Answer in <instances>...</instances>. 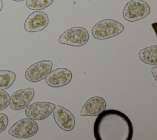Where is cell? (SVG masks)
<instances>
[{
  "label": "cell",
  "mask_w": 157,
  "mask_h": 140,
  "mask_svg": "<svg viewBox=\"0 0 157 140\" xmlns=\"http://www.w3.org/2000/svg\"><path fill=\"white\" fill-rule=\"evenodd\" d=\"M106 102L100 96H93L88 99L80 112L81 116H97L105 110Z\"/></svg>",
  "instance_id": "obj_12"
},
{
  "label": "cell",
  "mask_w": 157,
  "mask_h": 140,
  "mask_svg": "<svg viewBox=\"0 0 157 140\" xmlns=\"http://www.w3.org/2000/svg\"><path fill=\"white\" fill-rule=\"evenodd\" d=\"M87 1H90V0H87Z\"/></svg>",
  "instance_id": "obj_21"
},
{
  "label": "cell",
  "mask_w": 157,
  "mask_h": 140,
  "mask_svg": "<svg viewBox=\"0 0 157 140\" xmlns=\"http://www.w3.org/2000/svg\"><path fill=\"white\" fill-rule=\"evenodd\" d=\"M12 1H18V2H20V1H25V0H12Z\"/></svg>",
  "instance_id": "obj_20"
},
{
  "label": "cell",
  "mask_w": 157,
  "mask_h": 140,
  "mask_svg": "<svg viewBox=\"0 0 157 140\" xmlns=\"http://www.w3.org/2000/svg\"><path fill=\"white\" fill-rule=\"evenodd\" d=\"M16 75L10 70H0V89H6L14 83Z\"/></svg>",
  "instance_id": "obj_14"
},
{
  "label": "cell",
  "mask_w": 157,
  "mask_h": 140,
  "mask_svg": "<svg viewBox=\"0 0 157 140\" xmlns=\"http://www.w3.org/2000/svg\"><path fill=\"white\" fill-rule=\"evenodd\" d=\"M72 78L71 72L66 68L61 67L50 71L45 77V82L52 88H59L69 84Z\"/></svg>",
  "instance_id": "obj_11"
},
{
  "label": "cell",
  "mask_w": 157,
  "mask_h": 140,
  "mask_svg": "<svg viewBox=\"0 0 157 140\" xmlns=\"http://www.w3.org/2000/svg\"><path fill=\"white\" fill-rule=\"evenodd\" d=\"M151 72L155 78V79L156 80V74H157V65H155L153 67L151 68Z\"/></svg>",
  "instance_id": "obj_18"
},
{
  "label": "cell",
  "mask_w": 157,
  "mask_h": 140,
  "mask_svg": "<svg viewBox=\"0 0 157 140\" xmlns=\"http://www.w3.org/2000/svg\"><path fill=\"white\" fill-rule=\"evenodd\" d=\"M52 66V62L48 60L36 62L26 70L25 76L30 82H39L44 79L50 72Z\"/></svg>",
  "instance_id": "obj_6"
},
{
  "label": "cell",
  "mask_w": 157,
  "mask_h": 140,
  "mask_svg": "<svg viewBox=\"0 0 157 140\" xmlns=\"http://www.w3.org/2000/svg\"><path fill=\"white\" fill-rule=\"evenodd\" d=\"M53 112L54 120L60 128L66 131L73 130L75 126V118L69 110L59 105H55Z\"/></svg>",
  "instance_id": "obj_9"
},
{
  "label": "cell",
  "mask_w": 157,
  "mask_h": 140,
  "mask_svg": "<svg viewBox=\"0 0 157 140\" xmlns=\"http://www.w3.org/2000/svg\"><path fill=\"white\" fill-rule=\"evenodd\" d=\"M124 29V26L118 21L112 19H104L93 26L91 34L95 39L103 40L120 34Z\"/></svg>",
  "instance_id": "obj_2"
},
{
  "label": "cell",
  "mask_w": 157,
  "mask_h": 140,
  "mask_svg": "<svg viewBox=\"0 0 157 140\" xmlns=\"http://www.w3.org/2000/svg\"><path fill=\"white\" fill-rule=\"evenodd\" d=\"M93 132L96 140H131L133 126L124 113L110 109L98 115L94 124Z\"/></svg>",
  "instance_id": "obj_1"
},
{
  "label": "cell",
  "mask_w": 157,
  "mask_h": 140,
  "mask_svg": "<svg viewBox=\"0 0 157 140\" xmlns=\"http://www.w3.org/2000/svg\"><path fill=\"white\" fill-rule=\"evenodd\" d=\"M38 129V125L34 120L23 118L14 123L9 129L8 133L18 138H28L36 134Z\"/></svg>",
  "instance_id": "obj_5"
},
{
  "label": "cell",
  "mask_w": 157,
  "mask_h": 140,
  "mask_svg": "<svg viewBox=\"0 0 157 140\" xmlns=\"http://www.w3.org/2000/svg\"><path fill=\"white\" fill-rule=\"evenodd\" d=\"M139 59L149 65L157 64V46L154 45L141 49L138 54Z\"/></svg>",
  "instance_id": "obj_13"
},
{
  "label": "cell",
  "mask_w": 157,
  "mask_h": 140,
  "mask_svg": "<svg viewBox=\"0 0 157 140\" xmlns=\"http://www.w3.org/2000/svg\"><path fill=\"white\" fill-rule=\"evenodd\" d=\"M3 7V2L2 0H0V11L2 10Z\"/></svg>",
  "instance_id": "obj_19"
},
{
  "label": "cell",
  "mask_w": 157,
  "mask_h": 140,
  "mask_svg": "<svg viewBox=\"0 0 157 140\" xmlns=\"http://www.w3.org/2000/svg\"><path fill=\"white\" fill-rule=\"evenodd\" d=\"M150 12L149 5L142 0H131L123 10V17L128 22H136L147 17Z\"/></svg>",
  "instance_id": "obj_3"
},
{
  "label": "cell",
  "mask_w": 157,
  "mask_h": 140,
  "mask_svg": "<svg viewBox=\"0 0 157 140\" xmlns=\"http://www.w3.org/2000/svg\"><path fill=\"white\" fill-rule=\"evenodd\" d=\"M34 96V90L32 88H27L18 90L13 93L10 97V107L15 110H19L26 107Z\"/></svg>",
  "instance_id": "obj_10"
},
{
  "label": "cell",
  "mask_w": 157,
  "mask_h": 140,
  "mask_svg": "<svg viewBox=\"0 0 157 140\" xmlns=\"http://www.w3.org/2000/svg\"><path fill=\"white\" fill-rule=\"evenodd\" d=\"M9 94L3 89H0V110L6 109L9 105Z\"/></svg>",
  "instance_id": "obj_16"
},
{
  "label": "cell",
  "mask_w": 157,
  "mask_h": 140,
  "mask_svg": "<svg viewBox=\"0 0 157 140\" xmlns=\"http://www.w3.org/2000/svg\"><path fill=\"white\" fill-rule=\"evenodd\" d=\"M48 22V17L45 12L36 11L28 15L25 21L24 28L28 32H38L45 28Z\"/></svg>",
  "instance_id": "obj_8"
},
{
  "label": "cell",
  "mask_w": 157,
  "mask_h": 140,
  "mask_svg": "<svg viewBox=\"0 0 157 140\" xmlns=\"http://www.w3.org/2000/svg\"><path fill=\"white\" fill-rule=\"evenodd\" d=\"M9 122L8 117L6 115L0 113V133L4 131L7 126Z\"/></svg>",
  "instance_id": "obj_17"
},
{
  "label": "cell",
  "mask_w": 157,
  "mask_h": 140,
  "mask_svg": "<svg viewBox=\"0 0 157 140\" xmlns=\"http://www.w3.org/2000/svg\"><path fill=\"white\" fill-rule=\"evenodd\" d=\"M54 0H26V7L34 10L44 9L51 5Z\"/></svg>",
  "instance_id": "obj_15"
},
{
  "label": "cell",
  "mask_w": 157,
  "mask_h": 140,
  "mask_svg": "<svg viewBox=\"0 0 157 140\" xmlns=\"http://www.w3.org/2000/svg\"><path fill=\"white\" fill-rule=\"evenodd\" d=\"M89 39L88 31L81 27H72L64 31L58 38V42L62 44L72 46H82Z\"/></svg>",
  "instance_id": "obj_4"
},
{
  "label": "cell",
  "mask_w": 157,
  "mask_h": 140,
  "mask_svg": "<svg viewBox=\"0 0 157 140\" xmlns=\"http://www.w3.org/2000/svg\"><path fill=\"white\" fill-rule=\"evenodd\" d=\"M55 105L49 102H36L29 105L25 109V115L29 118L42 120L47 118L52 112Z\"/></svg>",
  "instance_id": "obj_7"
}]
</instances>
